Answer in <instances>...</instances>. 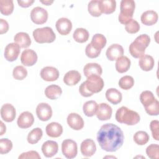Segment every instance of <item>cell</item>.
<instances>
[{
  "mask_svg": "<svg viewBox=\"0 0 159 159\" xmlns=\"http://www.w3.org/2000/svg\"><path fill=\"white\" fill-rule=\"evenodd\" d=\"M107 100L112 104L116 105L122 101V93L116 88H109L106 92Z\"/></svg>",
  "mask_w": 159,
  "mask_h": 159,
  "instance_id": "obj_28",
  "label": "cell"
},
{
  "mask_svg": "<svg viewBox=\"0 0 159 159\" xmlns=\"http://www.w3.org/2000/svg\"><path fill=\"white\" fill-rule=\"evenodd\" d=\"M134 84V80L132 76L125 75L120 78L119 81V87L124 90H128L133 87Z\"/></svg>",
  "mask_w": 159,
  "mask_h": 159,
  "instance_id": "obj_37",
  "label": "cell"
},
{
  "mask_svg": "<svg viewBox=\"0 0 159 159\" xmlns=\"http://www.w3.org/2000/svg\"><path fill=\"white\" fill-rule=\"evenodd\" d=\"M124 54L123 47L117 43L112 44L109 46L106 50V57L110 61L116 60L118 58L122 56Z\"/></svg>",
  "mask_w": 159,
  "mask_h": 159,
  "instance_id": "obj_20",
  "label": "cell"
},
{
  "mask_svg": "<svg viewBox=\"0 0 159 159\" xmlns=\"http://www.w3.org/2000/svg\"><path fill=\"white\" fill-rule=\"evenodd\" d=\"M20 61L24 66H33L37 61V55L36 52L32 49L24 50L21 54Z\"/></svg>",
  "mask_w": 159,
  "mask_h": 159,
  "instance_id": "obj_11",
  "label": "cell"
},
{
  "mask_svg": "<svg viewBox=\"0 0 159 159\" xmlns=\"http://www.w3.org/2000/svg\"><path fill=\"white\" fill-rule=\"evenodd\" d=\"M34 122L33 114L29 111L22 112L18 117L17 124L19 127L21 129H27L31 127Z\"/></svg>",
  "mask_w": 159,
  "mask_h": 159,
  "instance_id": "obj_13",
  "label": "cell"
},
{
  "mask_svg": "<svg viewBox=\"0 0 159 159\" xmlns=\"http://www.w3.org/2000/svg\"><path fill=\"white\" fill-rule=\"evenodd\" d=\"M158 16L157 12L153 10H149L143 12L140 17L141 22L145 25H152L158 21Z\"/></svg>",
  "mask_w": 159,
  "mask_h": 159,
  "instance_id": "obj_21",
  "label": "cell"
},
{
  "mask_svg": "<svg viewBox=\"0 0 159 159\" xmlns=\"http://www.w3.org/2000/svg\"><path fill=\"white\" fill-rule=\"evenodd\" d=\"M81 76L76 70H70L66 73L63 77V82L68 86H74L81 80Z\"/></svg>",
  "mask_w": 159,
  "mask_h": 159,
  "instance_id": "obj_23",
  "label": "cell"
},
{
  "mask_svg": "<svg viewBox=\"0 0 159 159\" xmlns=\"http://www.w3.org/2000/svg\"><path fill=\"white\" fill-rule=\"evenodd\" d=\"M12 148V143L8 139H1L0 140V153L6 154L9 153Z\"/></svg>",
  "mask_w": 159,
  "mask_h": 159,
  "instance_id": "obj_43",
  "label": "cell"
},
{
  "mask_svg": "<svg viewBox=\"0 0 159 159\" xmlns=\"http://www.w3.org/2000/svg\"><path fill=\"white\" fill-rule=\"evenodd\" d=\"M144 107L146 112L150 116H158L159 114V102L157 99Z\"/></svg>",
  "mask_w": 159,
  "mask_h": 159,
  "instance_id": "obj_42",
  "label": "cell"
},
{
  "mask_svg": "<svg viewBox=\"0 0 159 159\" xmlns=\"http://www.w3.org/2000/svg\"><path fill=\"white\" fill-rule=\"evenodd\" d=\"M34 2V0H17V3L19 6L22 7H28Z\"/></svg>",
  "mask_w": 159,
  "mask_h": 159,
  "instance_id": "obj_50",
  "label": "cell"
},
{
  "mask_svg": "<svg viewBox=\"0 0 159 159\" xmlns=\"http://www.w3.org/2000/svg\"><path fill=\"white\" fill-rule=\"evenodd\" d=\"M61 152L63 155L66 158H74L78 153V146L76 142L71 139L64 140L61 143Z\"/></svg>",
  "mask_w": 159,
  "mask_h": 159,
  "instance_id": "obj_7",
  "label": "cell"
},
{
  "mask_svg": "<svg viewBox=\"0 0 159 159\" xmlns=\"http://www.w3.org/2000/svg\"><path fill=\"white\" fill-rule=\"evenodd\" d=\"M16 111L15 107L11 104H4L1 109V116L3 120L7 122H12L16 117Z\"/></svg>",
  "mask_w": 159,
  "mask_h": 159,
  "instance_id": "obj_12",
  "label": "cell"
},
{
  "mask_svg": "<svg viewBox=\"0 0 159 159\" xmlns=\"http://www.w3.org/2000/svg\"><path fill=\"white\" fill-rule=\"evenodd\" d=\"M99 5L102 13L110 14L116 11V1L114 0H101L99 1Z\"/></svg>",
  "mask_w": 159,
  "mask_h": 159,
  "instance_id": "obj_26",
  "label": "cell"
},
{
  "mask_svg": "<svg viewBox=\"0 0 159 159\" xmlns=\"http://www.w3.org/2000/svg\"><path fill=\"white\" fill-rule=\"evenodd\" d=\"M33 37L39 43H52L55 41L56 35L50 27L37 28L33 31Z\"/></svg>",
  "mask_w": 159,
  "mask_h": 159,
  "instance_id": "obj_5",
  "label": "cell"
},
{
  "mask_svg": "<svg viewBox=\"0 0 159 159\" xmlns=\"http://www.w3.org/2000/svg\"><path fill=\"white\" fill-rule=\"evenodd\" d=\"M40 156L39 153L35 150H30L27 152H24L19 156V158H33V159H40Z\"/></svg>",
  "mask_w": 159,
  "mask_h": 159,
  "instance_id": "obj_47",
  "label": "cell"
},
{
  "mask_svg": "<svg viewBox=\"0 0 159 159\" xmlns=\"http://www.w3.org/2000/svg\"><path fill=\"white\" fill-rule=\"evenodd\" d=\"M155 99L153 94L150 91H144L140 95V102L144 107L151 104Z\"/></svg>",
  "mask_w": 159,
  "mask_h": 159,
  "instance_id": "obj_39",
  "label": "cell"
},
{
  "mask_svg": "<svg viewBox=\"0 0 159 159\" xmlns=\"http://www.w3.org/2000/svg\"><path fill=\"white\" fill-rule=\"evenodd\" d=\"M130 64L131 62L130 59L127 57L122 55L116 60L115 66L117 72L123 73L129 70Z\"/></svg>",
  "mask_w": 159,
  "mask_h": 159,
  "instance_id": "obj_27",
  "label": "cell"
},
{
  "mask_svg": "<svg viewBox=\"0 0 159 159\" xmlns=\"http://www.w3.org/2000/svg\"><path fill=\"white\" fill-rule=\"evenodd\" d=\"M112 107L107 104L102 102L98 105L96 115L100 120H107L111 119L112 116Z\"/></svg>",
  "mask_w": 159,
  "mask_h": 159,
  "instance_id": "obj_17",
  "label": "cell"
},
{
  "mask_svg": "<svg viewBox=\"0 0 159 159\" xmlns=\"http://www.w3.org/2000/svg\"><path fill=\"white\" fill-rule=\"evenodd\" d=\"M45 131L47 135L52 138L59 137L63 133L62 125L55 122L48 124L45 127Z\"/></svg>",
  "mask_w": 159,
  "mask_h": 159,
  "instance_id": "obj_22",
  "label": "cell"
},
{
  "mask_svg": "<svg viewBox=\"0 0 159 159\" xmlns=\"http://www.w3.org/2000/svg\"><path fill=\"white\" fill-rule=\"evenodd\" d=\"M27 75V71L23 66H16L12 71V76L14 79L17 80H24Z\"/></svg>",
  "mask_w": 159,
  "mask_h": 159,
  "instance_id": "obj_40",
  "label": "cell"
},
{
  "mask_svg": "<svg viewBox=\"0 0 159 159\" xmlns=\"http://www.w3.org/2000/svg\"><path fill=\"white\" fill-rule=\"evenodd\" d=\"M36 114L40 120L47 121L52 116V107L47 103L41 102L36 107Z\"/></svg>",
  "mask_w": 159,
  "mask_h": 159,
  "instance_id": "obj_10",
  "label": "cell"
},
{
  "mask_svg": "<svg viewBox=\"0 0 159 159\" xmlns=\"http://www.w3.org/2000/svg\"><path fill=\"white\" fill-rule=\"evenodd\" d=\"M150 42V38L148 35H140L129 45L130 55L135 58H140L145 55V49L149 45Z\"/></svg>",
  "mask_w": 159,
  "mask_h": 159,
  "instance_id": "obj_2",
  "label": "cell"
},
{
  "mask_svg": "<svg viewBox=\"0 0 159 159\" xmlns=\"http://www.w3.org/2000/svg\"><path fill=\"white\" fill-rule=\"evenodd\" d=\"M98 104L94 101H88L84 102L83 106L84 114L88 117H93L96 113Z\"/></svg>",
  "mask_w": 159,
  "mask_h": 159,
  "instance_id": "obj_33",
  "label": "cell"
},
{
  "mask_svg": "<svg viewBox=\"0 0 159 159\" xmlns=\"http://www.w3.org/2000/svg\"><path fill=\"white\" fill-rule=\"evenodd\" d=\"M30 19L35 24H45L48 19V12L42 7H35L30 12Z\"/></svg>",
  "mask_w": 159,
  "mask_h": 159,
  "instance_id": "obj_8",
  "label": "cell"
},
{
  "mask_svg": "<svg viewBox=\"0 0 159 159\" xmlns=\"http://www.w3.org/2000/svg\"><path fill=\"white\" fill-rule=\"evenodd\" d=\"M61 88L56 84L49 85L45 89V94L46 97L52 100L58 99L61 96Z\"/></svg>",
  "mask_w": 159,
  "mask_h": 159,
  "instance_id": "obj_30",
  "label": "cell"
},
{
  "mask_svg": "<svg viewBox=\"0 0 159 159\" xmlns=\"http://www.w3.org/2000/svg\"><path fill=\"white\" fill-rule=\"evenodd\" d=\"M41 78L46 81H56L59 77V71L53 66H45L40 71Z\"/></svg>",
  "mask_w": 159,
  "mask_h": 159,
  "instance_id": "obj_14",
  "label": "cell"
},
{
  "mask_svg": "<svg viewBox=\"0 0 159 159\" xmlns=\"http://www.w3.org/2000/svg\"><path fill=\"white\" fill-rule=\"evenodd\" d=\"M80 151L81 154L86 157L93 156L96 151V146L94 140L90 139L83 140L80 145Z\"/></svg>",
  "mask_w": 159,
  "mask_h": 159,
  "instance_id": "obj_15",
  "label": "cell"
},
{
  "mask_svg": "<svg viewBox=\"0 0 159 159\" xmlns=\"http://www.w3.org/2000/svg\"><path fill=\"white\" fill-rule=\"evenodd\" d=\"M135 8V3L133 0H122L120 5V13L118 16L119 21L125 25L131 19Z\"/></svg>",
  "mask_w": 159,
  "mask_h": 159,
  "instance_id": "obj_4",
  "label": "cell"
},
{
  "mask_svg": "<svg viewBox=\"0 0 159 159\" xmlns=\"http://www.w3.org/2000/svg\"><path fill=\"white\" fill-rule=\"evenodd\" d=\"M67 124L70 127L75 130H80L84 127V120L81 116L76 113H70L68 114Z\"/></svg>",
  "mask_w": 159,
  "mask_h": 159,
  "instance_id": "obj_18",
  "label": "cell"
},
{
  "mask_svg": "<svg viewBox=\"0 0 159 159\" xmlns=\"http://www.w3.org/2000/svg\"><path fill=\"white\" fill-rule=\"evenodd\" d=\"M14 11V3L12 0L0 1V12L4 16H9Z\"/></svg>",
  "mask_w": 159,
  "mask_h": 159,
  "instance_id": "obj_35",
  "label": "cell"
},
{
  "mask_svg": "<svg viewBox=\"0 0 159 159\" xmlns=\"http://www.w3.org/2000/svg\"><path fill=\"white\" fill-rule=\"evenodd\" d=\"M159 122L157 120H153L150 122V129L152 134V137L155 140H159V132H158Z\"/></svg>",
  "mask_w": 159,
  "mask_h": 159,
  "instance_id": "obj_46",
  "label": "cell"
},
{
  "mask_svg": "<svg viewBox=\"0 0 159 159\" xmlns=\"http://www.w3.org/2000/svg\"><path fill=\"white\" fill-rule=\"evenodd\" d=\"M116 120L121 124L127 125H134L139 122L140 117L139 114L125 106H122L117 109L116 113Z\"/></svg>",
  "mask_w": 159,
  "mask_h": 159,
  "instance_id": "obj_3",
  "label": "cell"
},
{
  "mask_svg": "<svg viewBox=\"0 0 159 159\" xmlns=\"http://www.w3.org/2000/svg\"><path fill=\"white\" fill-rule=\"evenodd\" d=\"M133 138L134 142L139 145H143L146 144L150 139L148 134L143 130L136 132L134 135Z\"/></svg>",
  "mask_w": 159,
  "mask_h": 159,
  "instance_id": "obj_36",
  "label": "cell"
},
{
  "mask_svg": "<svg viewBox=\"0 0 159 159\" xmlns=\"http://www.w3.org/2000/svg\"><path fill=\"white\" fill-rule=\"evenodd\" d=\"M101 50L96 49L92 46L91 43L88 44L85 48L86 55L90 58H94L98 57L101 53Z\"/></svg>",
  "mask_w": 159,
  "mask_h": 159,
  "instance_id": "obj_45",
  "label": "cell"
},
{
  "mask_svg": "<svg viewBox=\"0 0 159 159\" xmlns=\"http://www.w3.org/2000/svg\"><path fill=\"white\" fill-rule=\"evenodd\" d=\"M9 30V24L8 22L3 19H0V34H3L6 33Z\"/></svg>",
  "mask_w": 159,
  "mask_h": 159,
  "instance_id": "obj_49",
  "label": "cell"
},
{
  "mask_svg": "<svg viewBox=\"0 0 159 159\" xmlns=\"http://www.w3.org/2000/svg\"><path fill=\"white\" fill-rule=\"evenodd\" d=\"M20 46L15 42L7 44L4 49V55L5 59L10 62L17 60L20 54Z\"/></svg>",
  "mask_w": 159,
  "mask_h": 159,
  "instance_id": "obj_9",
  "label": "cell"
},
{
  "mask_svg": "<svg viewBox=\"0 0 159 159\" xmlns=\"http://www.w3.org/2000/svg\"><path fill=\"white\" fill-rule=\"evenodd\" d=\"M89 32L84 28H77L73 32V37L78 43L86 42L89 39Z\"/></svg>",
  "mask_w": 159,
  "mask_h": 159,
  "instance_id": "obj_31",
  "label": "cell"
},
{
  "mask_svg": "<svg viewBox=\"0 0 159 159\" xmlns=\"http://www.w3.org/2000/svg\"><path fill=\"white\" fill-rule=\"evenodd\" d=\"M102 73L101 66L96 63H88L83 68V73L87 78L92 75L100 76Z\"/></svg>",
  "mask_w": 159,
  "mask_h": 159,
  "instance_id": "obj_24",
  "label": "cell"
},
{
  "mask_svg": "<svg viewBox=\"0 0 159 159\" xmlns=\"http://www.w3.org/2000/svg\"><path fill=\"white\" fill-rule=\"evenodd\" d=\"M88 10L90 15L93 17H99L101 16L102 12L99 8V1L93 0L88 3Z\"/></svg>",
  "mask_w": 159,
  "mask_h": 159,
  "instance_id": "obj_38",
  "label": "cell"
},
{
  "mask_svg": "<svg viewBox=\"0 0 159 159\" xmlns=\"http://www.w3.org/2000/svg\"><path fill=\"white\" fill-rule=\"evenodd\" d=\"M14 40L20 48H27L30 45L32 42L29 34L23 32L17 33L14 37Z\"/></svg>",
  "mask_w": 159,
  "mask_h": 159,
  "instance_id": "obj_25",
  "label": "cell"
},
{
  "mask_svg": "<svg viewBox=\"0 0 159 159\" xmlns=\"http://www.w3.org/2000/svg\"><path fill=\"white\" fill-rule=\"evenodd\" d=\"M58 150V145L57 142L53 140H47L45 142L42 146V152L43 155L47 158H51L55 155Z\"/></svg>",
  "mask_w": 159,
  "mask_h": 159,
  "instance_id": "obj_19",
  "label": "cell"
},
{
  "mask_svg": "<svg viewBox=\"0 0 159 159\" xmlns=\"http://www.w3.org/2000/svg\"><path fill=\"white\" fill-rule=\"evenodd\" d=\"M84 82L88 90L93 94L101 91L104 85L102 78L98 75L90 76Z\"/></svg>",
  "mask_w": 159,
  "mask_h": 159,
  "instance_id": "obj_6",
  "label": "cell"
},
{
  "mask_svg": "<svg viewBox=\"0 0 159 159\" xmlns=\"http://www.w3.org/2000/svg\"><path fill=\"white\" fill-rule=\"evenodd\" d=\"M125 29L129 34H135L139 31L140 25L137 20L131 19L128 23L125 24Z\"/></svg>",
  "mask_w": 159,
  "mask_h": 159,
  "instance_id": "obj_44",
  "label": "cell"
},
{
  "mask_svg": "<svg viewBox=\"0 0 159 159\" xmlns=\"http://www.w3.org/2000/svg\"><path fill=\"white\" fill-rule=\"evenodd\" d=\"M106 42L107 40L104 35L101 34H96L93 35L90 43L96 49L101 50L106 46Z\"/></svg>",
  "mask_w": 159,
  "mask_h": 159,
  "instance_id": "obj_32",
  "label": "cell"
},
{
  "mask_svg": "<svg viewBox=\"0 0 159 159\" xmlns=\"http://www.w3.org/2000/svg\"><path fill=\"white\" fill-rule=\"evenodd\" d=\"M40 2H42V4L46 5V6H50V5H51L53 2V1H49V0L40 1Z\"/></svg>",
  "mask_w": 159,
  "mask_h": 159,
  "instance_id": "obj_52",
  "label": "cell"
},
{
  "mask_svg": "<svg viewBox=\"0 0 159 159\" xmlns=\"http://www.w3.org/2000/svg\"><path fill=\"white\" fill-rule=\"evenodd\" d=\"M1 130H0V135H2L6 131V127L4 124V123L1 121Z\"/></svg>",
  "mask_w": 159,
  "mask_h": 159,
  "instance_id": "obj_51",
  "label": "cell"
},
{
  "mask_svg": "<svg viewBox=\"0 0 159 159\" xmlns=\"http://www.w3.org/2000/svg\"><path fill=\"white\" fill-rule=\"evenodd\" d=\"M42 135V130L39 127L35 128L29 133L27 139V142L30 144H35L41 139Z\"/></svg>",
  "mask_w": 159,
  "mask_h": 159,
  "instance_id": "obj_34",
  "label": "cell"
},
{
  "mask_svg": "<svg viewBox=\"0 0 159 159\" xmlns=\"http://www.w3.org/2000/svg\"><path fill=\"white\" fill-rule=\"evenodd\" d=\"M139 64L142 70L145 71H149L153 69L155 61L151 55H143L140 58Z\"/></svg>",
  "mask_w": 159,
  "mask_h": 159,
  "instance_id": "obj_29",
  "label": "cell"
},
{
  "mask_svg": "<svg viewBox=\"0 0 159 159\" xmlns=\"http://www.w3.org/2000/svg\"><path fill=\"white\" fill-rule=\"evenodd\" d=\"M79 91H80V93L81 94V95L83 97H89V96H93V93H91V92H89L86 86V84H85V82H83L81 85L79 87Z\"/></svg>",
  "mask_w": 159,
  "mask_h": 159,
  "instance_id": "obj_48",
  "label": "cell"
},
{
  "mask_svg": "<svg viewBox=\"0 0 159 159\" xmlns=\"http://www.w3.org/2000/svg\"><path fill=\"white\" fill-rule=\"evenodd\" d=\"M124 133L117 125L107 123L102 125L97 134V140L101 148L108 152H114L123 145Z\"/></svg>",
  "mask_w": 159,
  "mask_h": 159,
  "instance_id": "obj_1",
  "label": "cell"
},
{
  "mask_svg": "<svg viewBox=\"0 0 159 159\" xmlns=\"http://www.w3.org/2000/svg\"><path fill=\"white\" fill-rule=\"evenodd\" d=\"M58 32L61 35H66L72 29V23L68 18L61 17L57 20L55 24Z\"/></svg>",
  "mask_w": 159,
  "mask_h": 159,
  "instance_id": "obj_16",
  "label": "cell"
},
{
  "mask_svg": "<svg viewBox=\"0 0 159 159\" xmlns=\"http://www.w3.org/2000/svg\"><path fill=\"white\" fill-rule=\"evenodd\" d=\"M146 153L151 159H158L159 158V145L155 143L150 144L146 148Z\"/></svg>",
  "mask_w": 159,
  "mask_h": 159,
  "instance_id": "obj_41",
  "label": "cell"
}]
</instances>
